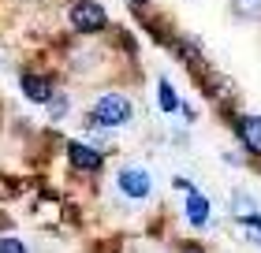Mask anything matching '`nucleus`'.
<instances>
[{"label":"nucleus","mask_w":261,"mask_h":253,"mask_svg":"<svg viewBox=\"0 0 261 253\" xmlns=\"http://www.w3.org/2000/svg\"><path fill=\"white\" fill-rule=\"evenodd\" d=\"M116 183H120V190L127 198H149V190H153V179H149V172H142V167H123Z\"/></svg>","instance_id":"7ed1b4c3"},{"label":"nucleus","mask_w":261,"mask_h":253,"mask_svg":"<svg viewBox=\"0 0 261 253\" xmlns=\"http://www.w3.org/2000/svg\"><path fill=\"white\" fill-rule=\"evenodd\" d=\"M157 93H161V108H164V112H175V108H179V97H175V90H172L168 78L157 82Z\"/></svg>","instance_id":"1a4fd4ad"},{"label":"nucleus","mask_w":261,"mask_h":253,"mask_svg":"<svg viewBox=\"0 0 261 253\" xmlns=\"http://www.w3.org/2000/svg\"><path fill=\"white\" fill-rule=\"evenodd\" d=\"M231 11L239 19H261V0H231Z\"/></svg>","instance_id":"6e6552de"},{"label":"nucleus","mask_w":261,"mask_h":253,"mask_svg":"<svg viewBox=\"0 0 261 253\" xmlns=\"http://www.w3.org/2000/svg\"><path fill=\"white\" fill-rule=\"evenodd\" d=\"M239 227H243V235H246V238H254V242H261V216H257V212L243 216V220H239Z\"/></svg>","instance_id":"9d476101"},{"label":"nucleus","mask_w":261,"mask_h":253,"mask_svg":"<svg viewBox=\"0 0 261 253\" xmlns=\"http://www.w3.org/2000/svg\"><path fill=\"white\" fill-rule=\"evenodd\" d=\"M49 104H53V116H64V112H67V101H64V97H53Z\"/></svg>","instance_id":"f8f14e48"},{"label":"nucleus","mask_w":261,"mask_h":253,"mask_svg":"<svg viewBox=\"0 0 261 253\" xmlns=\"http://www.w3.org/2000/svg\"><path fill=\"white\" fill-rule=\"evenodd\" d=\"M67 19L79 34H97V30L109 26V11H105L97 0H75L71 11H67Z\"/></svg>","instance_id":"f257e3e1"},{"label":"nucleus","mask_w":261,"mask_h":253,"mask_svg":"<svg viewBox=\"0 0 261 253\" xmlns=\"http://www.w3.org/2000/svg\"><path fill=\"white\" fill-rule=\"evenodd\" d=\"M67 160L79 167V172H93V167H101V153L82 146V142H67Z\"/></svg>","instance_id":"20e7f679"},{"label":"nucleus","mask_w":261,"mask_h":253,"mask_svg":"<svg viewBox=\"0 0 261 253\" xmlns=\"http://www.w3.org/2000/svg\"><path fill=\"white\" fill-rule=\"evenodd\" d=\"M130 119V101L123 97V93H105V97H97V104H93V123L101 127H120Z\"/></svg>","instance_id":"f03ea898"},{"label":"nucleus","mask_w":261,"mask_h":253,"mask_svg":"<svg viewBox=\"0 0 261 253\" xmlns=\"http://www.w3.org/2000/svg\"><path fill=\"white\" fill-rule=\"evenodd\" d=\"M187 220H191L194 227H205L209 223V198L198 194L194 186L187 190Z\"/></svg>","instance_id":"0eeeda50"},{"label":"nucleus","mask_w":261,"mask_h":253,"mask_svg":"<svg viewBox=\"0 0 261 253\" xmlns=\"http://www.w3.org/2000/svg\"><path fill=\"white\" fill-rule=\"evenodd\" d=\"M19 86H22V93H27L30 101H38V104H49L53 101V82L49 78H38V75H30V71H27V75L19 78Z\"/></svg>","instance_id":"39448f33"},{"label":"nucleus","mask_w":261,"mask_h":253,"mask_svg":"<svg viewBox=\"0 0 261 253\" xmlns=\"http://www.w3.org/2000/svg\"><path fill=\"white\" fill-rule=\"evenodd\" d=\"M235 127H239L243 146L250 149V153H257V156H261V116H243Z\"/></svg>","instance_id":"423d86ee"},{"label":"nucleus","mask_w":261,"mask_h":253,"mask_svg":"<svg viewBox=\"0 0 261 253\" xmlns=\"http://www.w3.org/2000/svg\"><path fill=\"white\" fill-rule=\"evenodd\" d=\"M135 4H146V0H135Z\"/></svg>","instance_id":"ddd939ff"},{"label":"nucleus","mask_w":261,"mask_h":253,"mask_svg":"<svg viewBox=\"0 0 261 253\" xmlns=\"http://www.w3.org/2000/svg\"><path fill=\"white\" fill-rule=\"evenodd\" d=\"M0 253H30L19 238H0Z\"/></svg>","instance_id":"9b49d317"}]
</instances>
